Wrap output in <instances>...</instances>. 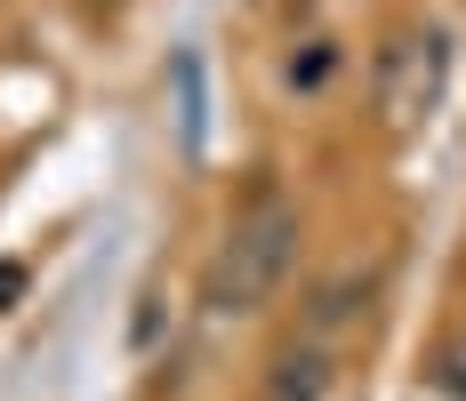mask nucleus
Returning <instances> with one entry per match:
<instances>
[{
    "label": "nucleus",
    "instance_id": "nucleus-1",
    "mask_svg": "<svg viewBox=\"0 0 466 401\" xmlns=\"http://www.w3.org/2000/svg\"><path fill=\"white\" fill-rule=\"evenodd\" d=\"M289 266H298V209L289 201H249L233 217L218 266H209V306L218 313H258L281 289Z\"/></svg>",
    "mask_w": 466,
    "mask_h": 401
},
{
    "label": "nucleus",
    "instance_id": "nucleus-2",
    "mask_svg": "<svg viewBox=\"0 0 466 401\" xmlns=\"http://www.w3.org/2000/svg\"><path fill=\"white\" fill-rule=\"evenodd\" d=\"M434 96H442V33L394 41L386 48V113H394V121H419Z\"/></svg>",
    "mask_w": 466,
    "mask_h": 401
},
{
    "label": "nucleus",
    "instance_id": "nucleus-3",
    "mask_svg": "<svg viewBox=\"0 0 466 401\" xmlns=\"http://www.w3.org/2000/svg\"><path fill=\"white\" fill-rule=\"evenodd\" d=\"M329 354L322 346H289V354L274 361V377H266V401H329Z\"/></svg>",
    "mask_w": 466,
    "mask_h": 401
},
{
    "label": "nucleus",
    "instance_id": "nucleus-4",
    "mask_svg": "<svg viewBox=\"0 0 466 401\" xmlns=\"http://www.w3.org/2000/svg\"><path fill=\"white\" fill-rule=\"evenodd\" d=\"M362 297H370V281H362V273H338L322 297H314V329H338V321H354V313H362Z\"/></svg>",
    "mask_w": 466,
    "mask_h": 401
},
{
    "label": "nucleus",
    "instance_id": "nucleus-5",
    "mask_svg": "<svg viewBox=\"0 0 466 401\" xmlns=\"http://www.w3.org/2000/svg\"><path fill=\"white\" fill-rule=\"evenodd\" d=\"M434 386H442L451 401H466V337H451V346L434 354Z\"/></svg>",
    "mask_w": 466,
    "mask_h": 401
},
{
    "label": "nucleus",
    "instance_id": "nucleus-6",
    "mask_svg": "<svg viewBox=\"0 0 466 401\" xmlns=\"http://www.w3.org/2000/svg\"><path fill=\"white\" fill-rule=\"evenodd\" d=\"M322 73H329V41H314L306 56H289V81H298V89H314Z\"/></svg>",
    "mask_w": 466,
    "mask_h": 401
},
{
    "label": "nucleus",
    "instance_id": "nucleus-7",
    "mask_svg": "<svg viewBox=\"0 0 466 401\" xmlns=\"http://www.w3.org/2000/svg\"><path fill=\"white\" fill-rule=\"evenodd\" d=\"M0 297H16V266H0Z\"/></svg>",
    "mask_w": 466,
    "mask_h": 401
}]
</instances>
